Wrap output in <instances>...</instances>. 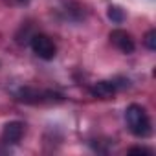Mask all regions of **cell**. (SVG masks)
<instances>
[{"instance_id":"obj_4","label":"cell","mask_w":156,"mask_h":156,"mask_svg":"<svg viewBox=\"0 0 156 156\" xmlns=\"http://www.w3.org/2000/svg\"><path fill=\"white\" fill-rule=\"evenodd\" d=\"M22 134H24V123H20V121H11V123H8V125L4 127L2 140H4L6 143H17V141H20Z\"/></svg>"},{"instance_id":"obj_7","label":"cell","mask_w":156,"mask_h":156,"mask_svg":"<svg viewBox=\"0 0 156 156\" xmlns=\"http://www.w3.org/2000/svg\"><path fill=\"white\" fill-rule=\"evenodd\" d=\"M145 46L149 50H156V31L154 30L147 31V35H145Z\"/></svg>"},{"instance_id":"obj_1","label":"cell","mask_w":156,"mask_h":156,"mask_svg":"<svg viewBox=\"0 0 156 156\" xmlns=\"http://www.w3.org/2000/svg\"><path fill=\"white\" fill-rule=\"evenodd\" d=\"M125 118H127V125L130 129V132L138 138H147L152 130L151 127V119L145 112L143 107L140 105H130L125 112Z\"/></svg>"},{"instance_id":"obj_3","label":"cell","mask_w":156,"mask_h":156,"mask_svg":"<svg viewBox=\"0 0 156 156\" xmlns=\"http://www.w3.org/2000/svg\"><path fill=\"white\" fill-rule=\"evenodd\" d=\"M110 41H112V44H114L119 51H123V53H132V51H134V41H132V37H130L127 31H123V30H114V31L110 33Z\"/></svg>"},{"instance_id":"obj_2","label":"cell","mask_w":156,"mask_h":156,"mask_svg":"<svg viewBox=\"0 0 156 156\" xmlns=\"http://www.w3.org/2000/svg\"><path fill=\"white\" fill-rule=\"evenodd\" d=\"M31 50L44 61H51L57 53V48H55L53 41L48 35H42V33L31 37Z\"/></svg>"},{"instance_id":"obj_5","label":"cell","mask_w":156,"mask_h":156,"mask_svg":"<svg viewBox=\"0 0 156 156\" xmlns=\"http://www.w3.org/2000/svg\"><path fill=\"white\" fill-rule=\"evenodd\" d=\"M92 96L94 98H99V99H110L114 94H116V83H110V81H99L92 87Z\"/></svg>"},{"instance_id":"obj_6","label":"cell","mask_w":156,"mask_h":156,"mask_svg":"<svg viewBox=\"0 0 156 156\" xmlns=\"http://www.w3.org/2000/svg\"><path fill=\"white\" fill-rule=\"evenodd\" d=\"M108 19L119 24V22H123L125 13H123V9H121V8H118V6H110V8H108Z\"/></svg>"},{"instance_id":"obj_9","label":"cell","mask_w":156,"mask_h":156,"mask_svg":"<svg viewBox=\"0 0 156 156\" xmlns=\"http://www.w3.org/2000/svg\"><path fill=\"white\" fill-rule=\"evenodd\" d=\"M19 2H24V4H26V2H30V0H19Z\"/></svg>"},{"instance_id":"obj_8","label":"cell","mask_w":156,"mask_h":156,"mask_svg":"<svg viewBox=\"0 0 156 156\" xmlns=\"http://www.w3.org/2000/svg\"><path fill=\"white\" fill-rule=\"evenodd\" d=\"M129 152L130 154H151V151L145 147H132V149H129Z\"/></svg>"}]
</instances>
